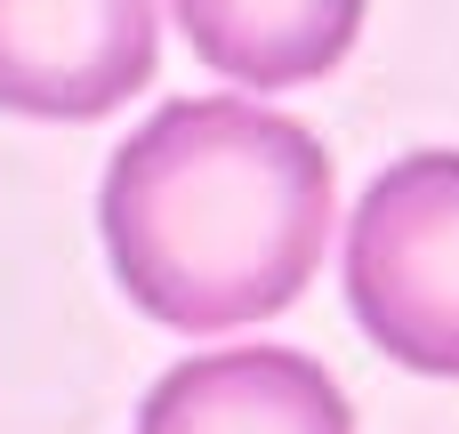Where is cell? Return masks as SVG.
Wrapping results in <instances>:
<instances>
[{
    "mask_svg": "<svg viewBox=\"0 0 459 434\" xmlns=\"http://www.w3.org/2000/svg\"><path fill=\"white\" fill-rule=\"evenodd\" d=\"M137 434H355V411L299 346H218L153 379Z\"/></svg>",
    "mask_w": 459,
    "mask_h": 434,
    "instance_id": "obj_4",
    "label": "cell"
},
{
    "mask_svg": "<svg viewBox=\"0 0 459 434\" xmlns=\"http://www.w3.org/2000/svg\"><path fill=\"white\" fill-rule=\"evenodd\" d=\"M347 314L387 362L459 379V153H403L363 185L347 217Z\"/></svg>",
    "mask_w": 459,
    "mask_h": 434,
    "instance_id": "obj_2",
    "label": "cell"
},
{
    "mask_svg": "<svg viewBox=\"0 0 459 434\" xmlns=\"http://www.w3.org/2000/svg\"><path fill=\"white\" fill-rule=\"evenodd\" d=\"M161 64V0H0V113L97 121Z\"/></svg>",
    "mask_w": 459,
    "mask_h": 434,
    "instance_id": "obj_3",
    "label": "cell"
},
{
    "mask_svg": "<svg viewBox=\"0 0 459 434\" xmlns=\"http://www.w3.org/2000/svg\"><path fill=\"white\" fill-rule=\"evenodd\" d=\"M113 282L137 314L218 338L282 314L331 242V153L274 105L169 97L121 137L97 193Z\"/></svg>",
    "mask_w": 459,
    "mask_h": 434,
    "instance_id": "obj_1",
    "label": "cell"
},
{
    "mask_svg": "<svg viewBox=\"0 0 459 434\" xmlns=\"http://www.w3.org/2000/svg\"><path fill=\"white\" fill-rule=\"evenodd\" d=\"M186 48L234 89H299L347 64L363 0H169Z\"/></svg>",
    "mask_w": 459,
    "mask_h": 434,
    "instance_id": "obj_5",
    "label": "cell"
}]
</instances>
